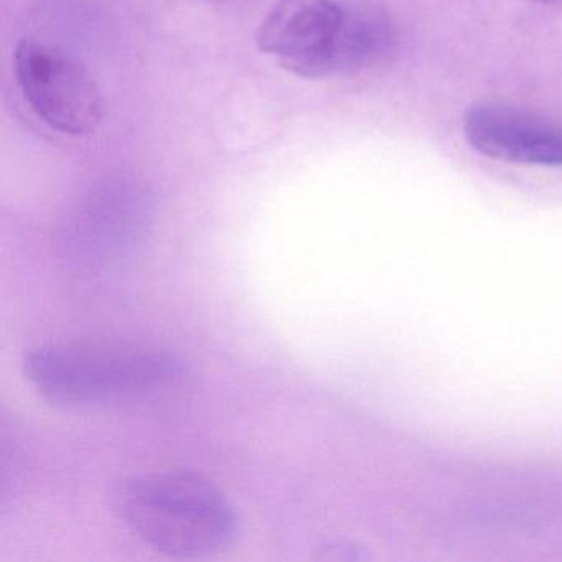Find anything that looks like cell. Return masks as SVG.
Masks as SVG:
<instances>
[{
    "label": "cell",
    "instance_id": "6da1fadb",
    "mask_svg": "<svg viewBox=\"0 0 562 562\" xmlns=\"http://www.w3.org/2000/svg\"><path fill=\"white\" fill-rule=\"evenodd\" d=\"M113 509L140 541L169 558L220 554L241 531L228 495L209 476L189 470L123 480L114 490Z\"/></svg>",
    "mask_w": 562,
    "mask_h": 562
},
{
    "label": "cell",
    "instance_id": "7a4b0ae2",
    "mask_svg": "<svg viewBox=\"0 0 562 562\" xmlns=\"http://www.w3.org/2000/svg\"><path fill=\"white\" fill-rule=\"evenodd\" d=\"M256 44L308 80L355 74L390 50L393 27L380 9L338 0H279Z\"/></svg>",
    "mask_w": 562,
    "mask_h": 562
},
{
    "label": "cell",
    "instance_id": "3957f363",
    "mask_svg": "<svg viewBox=\"0 0 562 562\" xmlns=\"http://www.w3.org/2000/svg\"><path fill=\"white\" fill-rule=\"evenodd\" d=\"M27 383L47 403L91 409L134 400L182 380L179 355L157 348L38 345L22 360Z\"/></svg>",
    "mask_w": 562,
    "mask_h": 562
},
{
    "label": "cell",
    "instance_id": "277c9868",
    "mask_svg": "<svg viewBox=\"0 0 562 562\" xmlns=\"http://www.w3.org/2000/svg\"><path fill=\"white\" fill-rule=\"evenodd\" d=\"M153 225L149 195L131 183H104L65 220L60 249L71 266L103 271L139 252Z\"/></svg>",
    "mask_w": 562,
    "mask_h": 562
},
{
    "label": "cell",
    "instance_id": "5b68a950",
    "mask_svg": "<svg viewBox=\"0 0 562 562\" xmlns=\"http://www.w3.org/2000/svg\"><path fill=\"white\" fill-rule=\"evenodd\" d=\"M15 78L31 110L68 136L93 133L103 120L101 91L70 55L45 42L24 38L14 54Z\"/></svg>",
    "mask_w": 562,
    "mask_h": 562
},
{
    "label": "cell",
    "instance_id": "8992f818",
    "mask_svg": "<svg viewBox=\"0 0 562 562\" xmlns=\"http://www.w3.org/2000/svg\"><path fill=\"white\" fill-rule=\"evenodd\" d=\"M467 140L483 156L525 166H562V124L531 111L480 104L463 121Z\"/></svg>",
    "mask_w": 562,
    "mask_h": 562
},
{
    "label": "cell",
    "instance_id": "52a82bcc",
    "mask_svg": "<svg viewBox=\"0 0 562 562\" xmlns=\"http://www.w3.org/2000/svg\"><path fill=\"white\" fill-rule=\"evenodd\" d=\"M539 2H562V0H539Z\"/></svg>",
    "mask_w": 562,
    "mask_h": 562
}]
</instances>
